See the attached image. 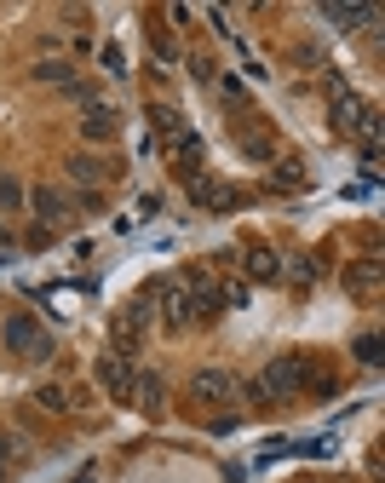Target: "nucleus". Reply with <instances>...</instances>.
I'll return each mask as SVG.
<instances>
[{
  "mask_svg": "<svg viewBox=\"0 0 385 483\" xmlns=\"http://www.w3.org/2000/svg\"><path fill=\"white\" fill-rule=\"evenodd\" d=\"M64 173H69V184H87V190H98V184H110L121 167L110 162V155H92V150H81V155H69L64 162Z\"/></svg>",
  "mask_w": 385,
  "mask_h": 483,
  "instance_id": "6",
  "label": "nucleus"
},
{
  "mask_svg": "<svg viewBox=\"0 0 385 483\" xmlns=\"http://www.w3.org/2000/svg\"><path fill=\"white\" fill-rule=\"evenodd\" d=\"M150 293H167V305H161V317H167V329H196V300H190V293H184L179 283H156V288H150Z\"/></svg>",
  "mask_w": 385,
  "mask_h": 483,
  "instance_id": "9",
  "label": "nucleus"
},
{
  "mask_svg": "<svg viewBox=\"0 0 385 483\" xmlns=\"http://www.w3.org/2000/svg\"><path fill=\"white\" fill-rule=\"evenodd\" d=\"M276 184L299 190V184H305V162H294V155H288V162H276Z\"/></svg>",
  "mask_w": 385,
  "mask_h": 483,
  "instance_id": "23",
  "label": "nucleus"
},
{
  "mask_svg": "<svg viewBox=\"0 0 385 483\" xmlns=\"http://www.w3.org/2000/svg\"><path fill=\"white\" fill-rule=\"evenodd\" d=\"M190 201L196 208H236V190H230V184H219V179H190Z\"/></svg>",
  "mask_w": 385,
  "mask_h": 483,
  "instance_id": "13",
  "label": "nucleus"
},
{
  "mask_svg": "<svg viewBox=\"0 0 385 483\" xmlns=\"http://www.w3.org/2000/svg\"><path fill=\"white\" fill-rule=\"evenodd\" d=\"M29 208H35V225H46V230H69L81 219V213H75V196L58 190V184H35V190H29Z\"/></svg>",
  "mask_w": 385,
  "mask_h": 483,
  "instance_id": "3",
  "label": "nucleus"
},
{
  "mask_svg": "<svg viewBox=\"0 0 385 483\" xmlns=\"http://www.w3.org/2000/svg\"><path fill=\"white\" fill-rule=\"evenodd\" d=\"M248 283H282V254L276 247H248Z\"/></svg>",
  "mask_w": 385,
  "mask_h": 483,
  "instance_id": "12",
  "label": "nucleus"
},
{
  "mask_svg": "<svg viewBox=\"0 0 385 483\" xmlns=\"http://www.w3.org/2000/svg\"><path fill=\"white\" fill-rule=\"evenodd\" d=\"M328 98H334V127H340L345 138H380V116L351 92L345 75H328Z\"/></svg>",
  "mask_w": 385,
  "mask_h": 483,
  "instance_id": "1",
  "label": "nucleus"
},
{
  "mask_svg": "<svg viewBox=\"0 0 385 483\" xmlns=\"http://www.w3.org/2000/svg\"><path fill=\"white\" fill-rule=\"evenodd\" d=\"M374 288H380L374 265H351V271H345V293H351V300H362V293H374Z\"/></svg>",
  "mask_w": 385,
  "mask_h": 483,
  "instance_id": "17",
  "label": "nucleus"
},
{
  "mask_svg": "<svg viewBox=\"0 0 385 483\" xmlns=\"http://www.w3.org/2000/svg\"><path fill=\"white\" fill-rule=\"evenodd\" d=\"M23 201H29V190L12 173H0V213H23Z\"/></svg>",
  "mask_w": 385,
  "mask_h": 483,
  "instance_id": "18",
  "label": "nucleus"
},
{
  "mask_svg": "<svg viewBox=\"0 0 385 483\" xmlns=\"http://www.w3.org/2000/svg\"><path fill=\"white\" fill-rule=\"evenodd\" d=\"M6 351L41 357V363H46V357H58V351H52V334H46L35 317H12V322H6Z\"/></svg>",
  "mask_w": 385,
  "mask_h": 483,
  "instance_id": "4",
  "label": "nucleus"
},
{
  "mask_svg": "<svg viewBox=\"0 0 385 483\" xmlns=\"http://www.w3.org/2000/svg\"><path fill=\"white\" fill-rule=\"evenodd\" d=\"M18 455H23V438H18V432H0V478H6V466Z\"/></svg>",
  "mask_w": 385,
  "mask_h": 483,
  "instance_id": "25",
  "label": "nucleus"
},
{
  "mask_svg": "<svg viewBox=\"0 0 385 483\" xmlns=\"http://www.w3.org/2000/svg\"><path fill=\"white\" fill-rule=\"evenodd\" d=\"M92 374H98V385H104L110 397H121V403H127V392H133V363H121V357H110V351H104L98 363H92Z\"/></svg>",
  "mask_w": 385,
  "mask_h": 483,
  "instance_id": "10",
  "label": "nucleus"
},
{
  "mask_svg": "<svg viewBox=\"0 0 385 483\" xmlns=\"http://www.w3.org/2000/svg\"><path fill=\"white\" fill-rule=\"evenodd\" d=\"M190 75H196V81H213L219 70H213V58H207V52H196V58H190Z\"/></svg>",
  "mask_w": 385,
  "mask_h": 483,
  "instance_id": "27",
  "label": "nucleus"
},
{
  "mask_svg": "<svg viewBox=\"0 0 385 483\" xmlns=\"http://www.w3.org/2000/svg\"><path fill=\"white\" fill-rule=\"evenodd\" d=\"M236 385L248 392V403H270V397H265V385H259V380H236Z\"/></svg>",
  "mask_w": 385,
  "mask_h": 483,
  "instance_id": "32",
  "label": "nucleus"
},
{
  "mask_svg": "<svg viewBox=\"0 0 385 483\" xmlns=\"http://www.w3.org/2000/svg\"><path fill=\"white\" fill-rule=\"evenodd\" d=\"M282 276L294 288H311V283L328 276V254H294V259H282Z\"/></svg>",
  "mask_w": 385,
  "mask_h": 483,
  "instance_id": "11",
  "label": "nucleus"
},
{
  "mask_svg": "<svg viewBox=\"0 0 385 483\" xmlns=\"http://www.w3.org/2000/svg\"><path fill=\"white\" fill-rule=\"evenodd\" d=\"M305 374H311V357H305V351H282V357H270V363H265L259 385H265L270 403H294V397H305Z\"/></svg>",
  "mask_w": 385,
  "mask_h": 483,
  "instance_id": "2",
  "label": "nucleus"
},
{
  "mask_svg": "<svg viewBox=\"0 0 385 483\" xmlns=\"http://www.w3.org/2000/svg\"><path fill=\"white\" fill-rule=\"evenodd\" d=\"M242 150H248V155H253V162H270V155H276V138L253 127V133H242Z\"/></svg>",
  "mask_w": 385,
  "mask_h": 483,
  "instance_id": "19",
  "label": "nucleus"
},
{
  "mask_svg": "<svg viewBox=\"0 0 385 483\" xmlns=\"http://www.w3.org/2000/svg\"><path fill=\"white\" fill-rule=\"evenodd\" d=\"M64 98H75V104H98V81H69V87H58Z\"/></svg>",
  "mask_w": 385,
  "mask_h": 483,
  "instance_id": "26",
  "label": "nucleus"
},
{
  "mask_svg": "<svg viewBox=\"0 0 385 483\" xmlns=\"http://www.w3.org/2000/svg\"><path fill=\"white\" fill-rule=\"evenodd\" d=\"M110 357H121V363H133V357H138V334L127 329V322H115V346H110Z\"/></svg>",
  "mask_w": 385,
  "mask_h": 483,
  "instance_id": "21",
  "label": "nucleus"
},
{
  "mask_svg": "<svg viewBox=\"0 0 385 483\" xmlns=\"http://www.w3.org/2000/svg\"><path fill=\"white\" fill-rule=\"evenodd\" d=\"M121 322H127L133 334H144V322H150V293H138V300L127 305V317H121Z\"/></svg>",
  "mask_w": 385,
  "mask_h": 483,
  "instance_id": "24",
  "label": "nucleus"
},
{
  "mask_svg": "<svg viewBox=\"0 0 385 483\" xmlns=\"http://www.w3.org/2000/svg\"><path fill=\"white\" fill-rule=\"evenodd\" d=\"M150 121H156V133H161V138H173V144H179L184 133H190V127H184V116L173 110V104H150Z\"/></svg>",
  "mask_w": 385,
  "mask_h": 483,
  "instance_id": "16",
  "label": "nucleus"
},
{
  "mask_svg": "<svg viewBox=\"0 0 385 483\" xmlns=\"http://www.w3.org/2000/svg\"><path fill=\"white\" fill-rule=\"evenodd\" d=\"M184 392L202 403V409H219L225 397H236V374H230V368H196Z\"/></svg>",
  "mask_w": 385,
  "mask_h": 483,
  "instance_id": "5",
  "label": "nucleus"
},
{
  "mask_svg": "<svg viewBox=\"0 0 385 483\" xmlns=\"http://www.w3.org/2000/svg\"><path fill=\"white\" fill-rule=\"evenodd\" d=\"M294 64H299V70H311V64H322V52H316V46H311V41H305V46H299V52H294Z\"/></svg>",
  "mask_w": 385,
  "mask_h": 483,
  "instance_id": "31",
  "label": "nucleus"
},
{
  "mask_svg": "<svg viewBox=\"0 0 385 483\" xmlns=\"http://www.w3.org/2000/svg\"><path fill=\"white\" fill-rule=\"evenodd\" d=\"M115 127H121V110H115V104H87V110H81V138H87V144H110V138H115Z\"/></svg>",
  "mask_w": 385,
  "mask_h": 483,
  "instance_id": "8",
  "label": "nucleus"
},
{
  "mask_svg": "<svg viewBox=\"0 0 385 483\" xmlns=\"http://www.w3.org/2000/svg\"><path fill=\"white\" fill-rule=\"evenodd\" d=\"M92 478H98V466H92V460H87V466H81V472H75L69 483H92Z\"/></svg>",
  "mask_w": 385,
  "mask_h": 483,
  "instance_id": "33",
  "label": "nucleus"
},
{
  "mask_svg": "<svg viewBox=\"0 0 385 483\" xmlns=\"http://www.w3.org/2000/svg\"><path fill=\"white\" fill-rule=\"evenodd\" d=\"M127 403H138L150 420H161V409H167V374L161 368H144V374H133V392H127Z\"/></svg>",
  "mask_w": 385,
  "mask_h": 483,
  "instance_id": "7",
  "label": "nucleus"
},
{
  "mask_svg": "<svg viewBox=\"0 0 385 483\" xmlns=\"http://www.w3.org/2000/svg\"><path fill=\"white\" fill-rule=\"evenodd\" d=\"M351 357H357L362 368H374V363H380V334H374V329H368V334H357V346H351Z\"/></svg>",
  "mask_w": 385,
  "mask_h": 483,
  "instance_id": "20",
  "label": "nucleus"
},
{
  "mask_svg": "<svg viewBox=\"0 0 385 483\" xmlns=\"http://www.w3.org/2000/svg\"><path fill=\"white\" fill-rule=\"evenodd\" d=\"M29 75H35L41 87H69L75 81V70L64 64V58H35V70H29Z\"/></svg>",
  "mask_w": 385,
  "mask_h": 483,
  "instance_id": "15",
  "label": "nucleus"
},
{
  "mask_svg": "<svg viewBox=\"0 0 385 483\" xmlns=\"http://www.w3.org/2000/svg\"><path fill=\"white\" fill-rule=\"evenodd\" d=\"M173 162H179V173H184V179H202V138L184 133L179 144H173Z\"/></svg>",
  "mask_w": 385,
  "mask_h": 483,
  "instance_id": "14",
  "label": "nucleus"
},
{
  "mask_svg": "<svg viewBox=\"0 0 385 483\" xmlns=\"http://www.w3.org/2000/svg\"><path fill=\"white\" fill-rule=\"evenodd\" d=\"M104 70H110V75H127V58H121V46H104Z\"/></svg>",
  "mask_w": 385,
  "mask_h": 483,
  "instance_id": "29",
  "label": "nucleus"
},
{
  "mask_svg": "<svg viewBox=\"0 0 385 483\" xmlns=\"http://www.w3.org/2000/svg\"><path fill=\"white\" fill-rule=\"evenodd\" d=\"M52 237H58V230H46V225H29V237H23V242H29V247H35V254H41V247L52 242Z\"/></svg>",
  "mask_w": 385,
  "mask_h": 483,
  "instance_id": "30",
  "label": "nucleus"
},
{
  "mask_svg": "<svg viewBox=\"0 0 385 483\" xmlns=\"http://www.w3.org/2000/svg\"><path fill=\"white\" fill-rule=\"evenodd\" d=\"M75 213H104V196L98 190H81V196H75Z\"/></svg>",
  "mask_w": 385,
  "mask_h": 483,
  "instance_id": "28",
  "label": "nucleus"
},
{
  "mask_svg": "<svg viewBox=\"0 0 385 483\" xmlns=\"http://www.w3.org/2000/svg\"><path fill=\"white\" fill-rule=\"evenodd\" d=\"M35 403H41L46 414H64V409H69V392H64V385H41V392H35Z\"/></svg>",
  "mask_w": 385,
  "mask_h": 483,
  "instance_id": "22",
  "label": "nucleus"
}]
</instances>
